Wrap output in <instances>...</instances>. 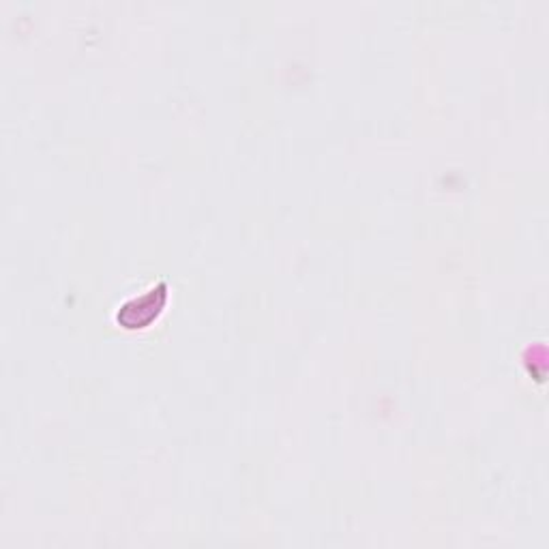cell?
<instances>
[{
  "label": "cell",
  "mask_w": 549,
  "mask_h": 549,
  "mask_svg": "<svg viewBox=\"0 0 549 549\" xmlns=\"http://www.w3.org/2000/svg\"><path fill=\"white\" fill-rule=\"evenodd\" d=\"M164 302H166V288L164 285H157V288L148 290V292L140 296V299L127 302V305L119 311V322L127 324V327H133L138 320V313H147L148 320H153L157 311L164 307Z\"/></svg>",
  "instance_id": "obj_1"
}]
</instances>
